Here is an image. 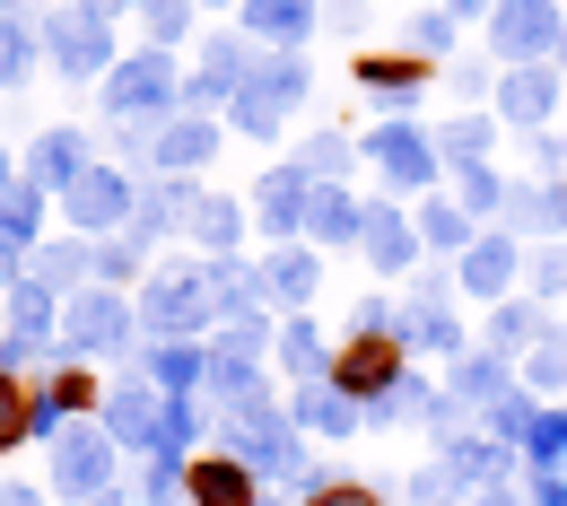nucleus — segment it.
I'll list each match as a JSON object with an SVG mask.
<instances>
[{
    "mask_svg": "<svg viewBox=\"0 0 567 506\" xmlns=\"http://www.w3.org/2000/svg\"><path fill=\"white\" fill-rule=\"evenodd\" d=\"M35 27H44V53H53L62 79H105L114 71V35H105V18H96L87 0H62V9L35 18Z\"/></svg>",
    "mask_w": 567,
    "mask_h": 506,
    "instance_id": "f257e3e1",
    "label": "nucleus"
},
{
    "mask_svg": "<svg viewBox=\"0 0 567 506\" xmlns=\"http://www.w3.org/2000/svg\"><path fill=\"white\" fill-rule=\"evenodd\" d=\"M175 87H184V79H175V62H166V53L148 44V53H132V62H114V71H105V114H123V123L157 114V123H166Z\"/></svg>",
    "mask_w": 567,
    "mask_h": 506,
    "instance_id": "f03ea898",
    "label": "nucleus"
},
{
    "mask_svg": "<svg viewBox=\"0 0 567 506\" xmlns=\"http://www.w3.org/2000/svg\"><path fill=\"white\" fill-rule=\"evenodd\" d=\"M123 341H132V306H123V297L79 289L71 306H62V350H71V359H114Z\"/></svg>",
    "mask_w": 567,
    "mask_h": 506,
    "instance_id": "7ed1b4c3",
    "label": "nucleus"
},
{
    "mask_svg": "<svg viewBox=\"0 0 567 506\" xmlns=\"http://www.w3.org/2000/svg\"><path fill=\"white\" fill-rule=\"evenodd\" d=\"M402 375H411V359H402V341H393V332H358L350 350H341V359H332V384H341V393H350L358 411H367V402H375V393H393V384H402Z\"/></svg>",
    "mask_w": 567,
    "mask_h": 506,
    "instance_id": "20e7f679",
    "label": "nucleus"
},
{
    "mask_svg": "<svg viewBox=\"0 0 567 506\" xmlns=\"http://www.w3.org/2000/svg\"><path fill=\"white\" fill-rule=\"evenodd\" d=\"M141 323L157 332V341H193V332L210 323V280H193V271L148 280V289H141Z\"/></svg>",
    "mask_w": 567,
    "mask_h": 506,
    "instance_id": "39448f33",
    "label": "nucleus"
},
{
    "mask_svg": "<svg viewBox=\"0 0 567 506\" xmlns=\"http://www.w3.org/2000/svg\"><path fill=\"white\" fill-rule=\"evenodd\" d=\"M53 489H62V498H105V489H114V436L105 428L53 436Z\"/></svg>",
    "mask_w": 567,
    "mask_h": 506,
    "instance_id": "423d86ee",
    "label": "nucleus"
},
{
    "mask_svg": "<svg viewBox=\"0 0 567 506\" xmlns=\"http://www.w3.org/2000/svg\"><path fill=\"white\" fill-rule=\"evenodd\" d=\"M132 202H141V193H132L114 166H87L71 193H62V218H71L79 236H114V227H132Z\"/></svg>",
    "mask_w": 567,
    "mask_h": 506,
    "instance_id": "0eeeda50",
    "label": "nucleus"
},
{
    "mask_svg": "<svg viewBox=\"0 0 567 506\" xmlns=\"http://www.w3.org/2000/svg\"><path fill=\"white\" fill-rule=\"evenodd\" d=\"M105 436H114V445H141V454H157V445H166V393H157L148 375H132V384L105 402Z\"/></svg>",
    "mask_w": 567,
    "mask_h": 506,
    "instance_id": "6e6552de",
    "label": "nucleus"
},
{
    "mask_svg": "<svg viewBox=\"0 0 567 506\" xmlns=\"http://www.w3.org/2000/svg\"><path fill=\"white\" fill-rule=\"evenodd\" d=\"M367 157L384 166V184H411V193H420V184H436V148H427L411 123H384V132H367Z\"/></svg>",
    "mask_w": 567,
    "mask_h": 506,
    "instance_id": "1a4fd4ad",
    "label": "nucleus"
},
{
    "mask_svg": "<svg viewBox=\"0 0 567 506\" xmlns=\"http://www.w3.org/2000/svg\"><path fill=\"white\" fill-rule=\"evenodd\" d=\"M79 175H87V132H71V123L27 148V184H35V193H71Z\"/></svg>",
    "mask_w": 567,
    "mask_h": 506,
    "instance_id": "9d476101",
    "label": "nucleus"
},
{
    "mask_svg": "<svg viewBox=\"0 0 567 506\" xmlns=\"http://www.w3.org/2000/svg\"><path fill=\"white\" fill-rule=\"evenodd\" d=\"M184 498H193V506H262V489H254V463L210 454V463L184 472Z\"/></svg>",
    "mask_w": 567,
    "mask_h": 506,
    "instance_id": "9b49d317",
    "label": "nucleus"
},
{
    "mask_svg": "<svg viewBox=\"0 0 567 506\" xmlns=\"http://www.w3.org/2000/svg\"><path fill=\"white\" fill-rule=\"evenodd\" d=\"M358 87H367L384 114H411L420 87H427V71H420V62H402V53H358Z\"/></svg>",
    "mask_w": 567,
    "mask_h": 506,
    "instance_id": "f8f14e48",
    "label": "nucleus"
},
{
    "mask_svg": "<svg viewBox=\"0 0 567 506\" xmlns=\"http://www.w3.org/2000/svg\"><path fill=\"white\" fill-rule=\"evenodd\" d=\"M497 53H515V62L559 53V18H550L542 0H506V9H497Z\"/></svg>",
    "mask_w": 567,
    "mask_h": 506,
    "instance_id": "ddd939ff",
    "label": "nucleus"
},
{
    "mask_svg": "<svg viewBox=\"0 0 567 506\" xmlns=\"http://www.w3.org/2000/svg\"><path fill=\"white\" fill-rule=\"evenodd\" d=\"M358 236H367V262H375V271H402V262L420 254V227H411L402 210H384V202L358 210Z\"/></svg>",
    "mask_w": 567,
    "mask_h": 506,
    "instance_id": "4468645a",
    "label": "nucleus"
},
{
    "mask_svg": "<svg viewBox=\"0 0 567 506\" xmlns=\"http://www.w3.org/2000/svg\"><path fill=\"white\" fill-rule=\"evenodd\" d=\"M306 193H315L306 166H271L262 193H254V202H262V227H271V236H297V227H306Z\"/></svg>",
    "mask_w": 567,
    "mask_h": 506,
    "instance_id": "2eb2a0df",
    "label": "nucleus"
},
{
    "mask_svg": "<svg viewBox=\"0 0 567 506\" xmlns=\"http://www.w3.org/2000/svg\"><path fill=\"white\" fill-rule=\"evenodd\" d=\"M35 236H44V193L18 175V184L0 193V254H9V262H27V254H35Z\"/></svg>",
    "mask_w": 567,
    "mask_h": 506,
    "instance_id": "dca6fc26",
    "label": "nucleus"
},
{
    "mask_svg": "<svg viewBox=\"0 0 567 506\" xmlns=\"http://www.w3.org/2000/svg\"><path fill=\"white\" fill-rule=\"evenodd\" d=\"M53 297H62V289H44V280H9V332L35 341V350L62 341V306H53Z\"/></svg>",
    "mask_w": 567,
    "mask_h": 506,
    "instance_id": "f3484780",
    "label": "nucleus"
},
{
    "mask_svg": "<svg viewBox=\"0 0 567 506\" xmlns=\"http://www.w3.org/2000/svg\"><path fill=\"white\" fill-rule=\"evenodd\" d=\"M210 148H218L210 114H184V123H157V132H148V157H157V166H175V175H193Z\"/></svg>",
    "mask_w": 567,
    "mask_h": 506,
    "instance_id": "a211bd4d",
    "label": "nucleus"
},
{
    "mask_svg": "<svg viewBox=\"0 0 567 506\" xmlns=\"http://www.w3.org/2000/svg\"><path fill=\"white\" fill-rule=\"evenodd\" d=\"M515 280V245L506 236H472V254H463V289L472 297H506Z\"/></svg>",
    "mask_w": 567,
    "mask_h": 506,
    "instance_id": "6ab92c4d",
    "label": "nucleus"
},
{
    "mask_svg": "<svg viewBox=\"0 0 567 506\" xmlns=\"http://www.w3.org/2000/svg\"><path fill=\"white\" fill-rule=\"evenodd\" d=\"M497 105H506V123H542V114L559 105V79L542 71V62H524V71H506V96H497Z\"/></svg>",
    "mask_w": 567,
    "mask_h": 506,
    "instance_id": "aec40b11",
    "label": "nucleus"
},
{
    "mask_svg": "<svg viewBox=\"0 0 567 506\" xmlns=\"http://www.w3.org/2000/svg\"><path fill=\"white\" fill-rule=\"evenodd\" d=\"M315 27V0H245V35H262V44H297Z\"/></svg>",
    "mask_w": 567,
    "mask_h": 506,
    "instance_id": "412c9836",
    "label": "nucleus"
},
{
    "mask_svg": "<svg viewBox=\"0 0 567 506\" xmlns=\"http://www.w3.org/2000/svg\"><path fill=\"white\" fill-rule=\"evenodd\" d=\"M297 420H306V428H323V436H350L358 428V402L323 375V384H297Z\"/></svg>",
    "mask_w": 567,
    "mask_h": 506,
    "instance_id": "4be33fe9",
    "label": "nucleus"
},
{
    "mask_svg": "<svg viewBox=\"0 0 567 506\" xmlns=\"http://www.w3.org/2000/svg\"><path fill=\"white\" fill-rule=\"evenodd\" d=\"M202 375H210V359H202L193 341H157V350H148V384H157V393H175V402H184Z\"/></svg>",
    "mask_w": 567,
    "mask_h": 506,
    "instance_id": "5701e85b",
    "label": "nucleus"
},
{
    "mask_svg": "<svg viewBox=\"0 0 567 506\" xmlns=\"http://www.w3.org/2000/svg\"><path fill=\"white\" fill-rule=\"evenodd\" d=\"M262 297H280V306H306V297H315V254L280 245V254L262 262Z\"/></svg>",
    "mask_w": 567,
    "mask_h": 506,
    "instance_id": "b1692460",
    "label": "nucleus"
},
{
    "mask_svg": "<svg viewBox=\"0 0 567 506\" xmlns=\"http://www.w3.org/2000/svg\"><path fill=\"white\" fill-rule=\"evenodd\" d=\"M306 227H315L323 245H341V236H358V202L341 184H315V193H306Z\"/></svg>",
    "mask_w": 567,
    "mask_h": 506,
    "instance_id": "393cba45",
    "label": "nucleus"
},
{
    "mask_svg": "<svg viewBox=\"0 0 567 506\" xmlns=\"http://www.w3.org/2000/svg\"><path fill=\"white\" fill-rule=\"evenodd\" d=\"M280 366L297 375V384H323V375H332V359H323V332H315L306 314H297V323L280 332Z\"/></svg>",
    "mask_w": 567,
    "mask_h": 506,
    "instance_id": "a878e982",
    "label": "nucleus"
},
{
    "mask_svg": "<svg viewBox=\"0 0 567 506\" xmlns=\"http://www.w3.org/2000/svg\"><path fill=\"white\" fill-rule=\"evenodd\" d=\"M35 436V393L18 384V366H0V454H18Z\"/></svg>",
    "mask_w": 567,
    "mask_h": 506,
    "instance_id": "bb28decb",
    "label": "nucleus"
},
{
    "mask_svg": "<svg viewBox=\"0 0 567 506\" xmlns=\"http://www.w3.org/2000/svg\"><path fill=\"white\" fill-rule=\"evenodd\" d=\"M35 53H44V44H35V27H27V18L9 9V18H0V87H27Z\"/></svg>",
    "mask_w": 567,
    "mask_h": 506,
    "instance_id": "cd10ccee",
    "label": "nucleus"
},
{
    "mask_svg": "<svg viewBox=\"0 0 567 506\" xmlns=\"http://www.w3.org/2000/svg\"><path fill=\"white\" fill-rule=\"evenodd\" d=\"M402 332H411L420 350H463V323L445 314V297H427V306H411V314H402Z\"/></svg>",
    "mask_w": 567,
    "mask_h": 506,
    "instance_id": "c85d7f7f",
    "label": "nucleus"
},
{
    "mask_svg": "<svg viewBox=\"0 0 567 506\" xmlns=\"http://www.w3.org/2000/svg\"><path fill=\"white\" fill-rule=\"evenodd\" d=\"M420 245H436V254H472V218L445 210V202H427V210H420Z\"/></svg>",
    "mask_w": 567,
    "mask_h": 506,
    "instance_id": "c756f323",
    "label": "nucleus"
},
{
    "mask_svg": "<svg viewBox=\"0 0 567 506\" xmlns=\"http://www.w3.org/2000/svg\"><path fill=\"white\" fill-rule=\"evenodd\" d=\"M87 271H96L87 236H79V245H44V254H35V280H44V289H62V280H87Z\"/></svg>",
    "mask_w": 567,
    "mask_h": 506,
    "instance_id": "7c9ffc66",
    "label": "nucleus"
},
{
    "mask_svg": "<svg viewBox=\"0 0 567 506\" xmlns=\"http://www.w3.org/2000/svg\"><path fill=\"white\" fill-rule=\"evenodd\" d=\"M210 280V306H227V314H245L254 297H262V271H236V262H218V271H202Z\"/></svg>",
    "mask_w": 567,
    "mask_h": 506,
    "instance_id": "2f4dec72",
    "label": "nucleus"
},
{
    "mask_svg": "<svg viewBox=\"0 0 567 506\" xmlns=\"http://www.w3.org/2000/svg\"><path fill=\"white\" fill-rule=\"evenodd\" d=\"M44 402H53V420H71L96 402V384H87V366H53V384H44Z\"/></svg>",
    "mask_w": 567,
    "mask_h": 506,
    "instance_id": "473e14b6",
    "label": "nucleus"
},
{
    "mask_svg": "<svg viewBox=\"0 0 567 506\" xmlns=\"http://www.w3.org/2000/svg\"><path fill=\"white\" fill-rule=\"evenodd\" d=\"M524 454H533V463H559V454H567V411H533V428H524Z\"/></svg>",
    "mask_w": 567,
    "mask_h": 506,
    "instance_id": "72a5a7b5",
    "label": "nucleus"
},
{
    "mask_svg": "<svg viewBox=\"0 0 567 506\" xmlns=\"http://www.w3.org/2000/svg\"><path fill=\"white\" fill-rule=\"evenodd\" d=\"M193 236H202V245H236V236H245V210H236V202H202V210H193Z\"/></svg>",
    "mask_w": 567,
    "mask_h": 506,
    "instance_id": "f704fd0d",
    "label": "nucleus"
},
{
    "mask_svg": "<svg viewBox=\"0 0 567 506\" xmlns=\"http://www.w3.org/2000/svg\"><path fill=\"white\" fill-rule=\"evenodd\" d=\"M454 384H463L472 402H489V411L506 402V366H497V359H463V375H454Z\"/></svg>",
    "mask_w": 567,
    "mask_h": 506,
    "instance_id": "c9c22d12",
    "label": "nucleus"
},
{
    "mask_svg": "<svg viewBox=\"0 0 567 506\" xmlns=\"http://www.w3.org/2000/svg\"><path fill=\"white\" fill-rule=\"evenodd\" d=\"M141 18H148V44H175L193 27V0H141Z\"/></svg>",
    "mask_w": 567,
    "mask_h": 506,
    "instance_id": "e433bc0d",
    "label": "nucleus"
},
{
    "mask_svg": "<svg viewBox=\"0 0 567 506\" xmlns=\"http://www.w3.org/2000/svg\"><path fill=\"white\" fill-rule=\"evenodd\" d=\"M306 175H315V184L350 175V141H332V132H323V141H306Z\"/></svg>",
    "mask_w": 567,
    "mask_h": 506,
    "instance_id": "4c0bfd02",
    "label": "nucleus"
},
{
    "mask_svg": "<svg viewBox=\"0 0 567 506\" xmlns=\"http://www.w3.org/2000/svg\"><path fill=\"white\" fill-rule=\"evenodd\" d=\"M184 489V472H175V454H148V472H141V506H166Z\"/></svg>",
    "mask_w": 567,
    "mask_h": 506,
    "instance_id": "58836bf2",
    "label": "nucleus"
},
{
    "mask_svg": "<svg viewBox=\"0 0 567 506\" xmlns=\"http://www.w3.org/2000/svg\"><path fill=\"white\" fill-rule=\"evenodd\" d=\"M454 184H463V202H472V210H497V202H506V193H497V175L481 166V157H472V166H463Z\"/></svg>",
    "mask_w": 567,
    "mask_h": 506,
    "instance_id": "ea45409f",
    "label": "nucleus"
},
{
    "mask_svg": "<svg viewBox=\"0 0 567 506\" xmlns=\"http://www.w3.org/2000/svg\"><path fill=\"white\" fill-rule=\"evenodd\" d=\"M515 341H533V314H524V306H497L489 314V350H515Z\"/></svg>",
    "mask_w": 567,
    "mask_h": 506,
    "instance_id": "a19ab883",
    "label": "nucleus"
},
{
    "mask_svg": "<svg viewBox=\"0 0 567 506\" xmlns=\"http://www.w3.org/2000/svg\"><path fill=\"white\" fill-rule=\"evenodd\" d=\"M411 44H420V53H445V44H454V18H445V9H427L420 27H411Z\"/></svg>",
    "mask_w": 567,
    "mask_h": 506,
    "instance_id": "79ce46f5",
    "label": "nucleus"
},
{
    "mask_svg": "<svg viewBox=\"0 0 567 506\" xmlns=\"http://www.w3.org/2000/svg\"><path fill=\"white\" fill-rule=\"evenodd\" d=\"M411 498H420V506H454V472H420Z\"/></svg>",
    "mask_w": 567,
    "mask_h": 506,
    "instance_id": "37998d69",
    "label": "nucleus"
},
{
    "mask_svg": "<svg viewBox=\"0 0 567 506\" xmlns=\"http://www.w3.org/2000/svg\"><path fill=\"white\" fill-rule=\"evenodd\" d=\"M315 506H375V489H358V481H332V489H315Z\"/></svg>",
    "mask_w": 567,
    "mask_h": 506,
    "instance_id": "c03bdc74",
    "label": "nucleus"
},
{
    "mask_svg": "<svg viewBox=\"0 0 567 506\" xmlns=\"http://www.w3.org/2000/svg\"><path fill=\"white\" fill-rule=\"evenodd\" d=\"M96 271L105 280H132V245H96Z\"/></svg>",
    "mask_w": 567,
    "mask_h": 506,
    "instance_id": "a18cd8bd",
    "label": "nucleus"
},
{
    "mask_svg": "<svg viewBox=\"0 0 567 506\" xmlns=\"http://www.w3.org/2000/svg\"><path fill=\"white\" fill-rule=\"evenodd\" d=\"M0 506H44V489H27V481H0Z\"/></svg>",
    "mask_w": 567,
    "mask_h": 506,
    "instance_id": "49530a36",
    "label": "nucleus"
},
{
    "mask_svg": "<svg viewBox=\"0 0 567 506\" xmlns=\"http://www.w3.org/2000/svg\"><path fill=\"white\" fill-rule=\"evenodd\" d=\"M87 9H96V18H114V9H141V0H87Z\"/></svg>",
    "mask_w": 567,
    "mask_h": 506,
    "instance_id": "de8ad7c7",
    "label": "nucleus"
},
{
    "mask_svg": "<svg viewBox=\"0 0 567 506\" xmlns=\"http://www.w3.org/2000/svg\"><path fill=\"white\" fill-rule=\"evenodd\" d=\"M9 280H18V262H9V254H0V297H9Z\"/></svg>",
    "mask_w": 567,
    "mask_h": 506,
    "instance_id": "09e8293b",
    "label": "nucleus"
},
{
    "mask_svg": "<svg viewBox=\"0 0 567 506\" xmlns=\"http://www.w3.org/2000/svg\"><path fill=\"white\" fill-rule=\"evenodd\" d=\"M481 506H515V498H506V489H481Z\"/></svg>",
    "mask_w": 567,
    "mask_h": 506,
    "instance_id": "8fccbe9b",
    "label": "nucleus"
},
{
    "mask_svg": "<svg viewBox=\"0 0 567 506\" xmlns=\"http://www.w3.org/2000/svg\"><path fill=\"white\" fill-rule=\"evenodd\" d=\"M9 184H18V175H9V157H0V193H9Z\"/></svg>",
    "mask_w": 567,
    "mask_h": 506,
    "instance_id": "3c124183",
    "label": "nucleus"
},
{
    "mask_svg": "<svg viewBox=\"0 0 567 506\" xmlns=\"http://www.w3.org/2000/svg\"><path fill=\"white\" fill-rule=\"evenodd\" d=\"M87 506H123V498H114V489H105V498H87Z\"/></svg>",
    "mask_w": 567,
    "mask_h": 506,
    "instance_id": "603ef678",
    "label": "nucleus"
},
{
    "mask_svg": "<svg viewBox=\"0 0 567 506\" xmlns=\"http://www.w3.org/2000/svg\"><path fill=\"white\" fill-rule=\"evenodd\" d=\"M559 62H567V27H559Z\"/></svg>",
    "mask_w": 567,
    "mask_h": 506,
    "instance_id": "864d4df0",
    "label": "nucleus"
},
{
    "mask_svg": "<svg viewBox=\"0 0 567 506\" xmlns=\"http://www.w3.org/2000/svg\"><path fill=\"white\" fill-rule=\"evenodd\" d=\"M454 9H481V0H454Z\"/></svg>",
    "mask_w": 567,
    "mask_h": 506,
    "instance_id": "5fc2aeb1",
    "label": "nucleus"
},
{
    "mask_svg": "<svg viewBox=\"0 0 567 506\" xmlns=\"http://www.w3.org/2000/svg\"><path fill=\"white\" fill-rule=\"evenodd\" d=\"M262 506H271V498H262Z\"/></svg>",
    "mask_w": 567,
    "mask_h": 506,
    "instance_id": "6e6d98bb",
    "label": "nucleus"
}]
</instances>
